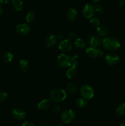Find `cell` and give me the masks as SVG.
<instances>
[{
    "instance_id": "1",
    "label": "cell",
    "mask_w": 125,
    "mask_h": 126,
    "mask_svg": "<svg viewBox=\"0 0 125 126\" xmlns=\"http://www.w3.org/2000/svg\"><path fill=\"white\" fill-rule=\"evenodd\" d=\"M102 46L105 50L115 52L120 47V43L117 39L113 37H105L102 41Z\"/></svg>"
},
{
    "instance_id": "2",
    "label": "cell",
    "mask_w": 125,
    "mask_h": 126,
    "mask_svg": "<svg viewBox=\"0 0 125 126\" xmlns=\"http://www.w3.org/2000/svg\"><path fill=\"white\" fill-rule=\"evenodd\" d=\"M67 93L61 88L54 89L50 93V98L55 103L63 102L67 98Z\"/></svg>"
},
{
    "instance_id": "3",
    "label": "cell",
    "mask_w": 125,
    "mask_h": 126,
    "mask_svg": "<svg viewBox=\"0 0 125 126\" xmlns=\"http://www.w3.org/2000/svg\"><path fill=\"white\" fill-rule=\"evenodd\" d=\"M78 55H74L71 57V62L72 63L69 68L68 69L67 71H66V76L67 78L68 79H72L74 77L77 73V67L78 66Z\"/></svg>"
},
{
    "instance_id": "4",
    "label": "cell",
    "mask_w": 125,
    "mask_h": 126,
    "mask_svg": "<svg viewBox=\"0 0 125 126\" xmlns=\"http://www.w3.org/2000/svg\"><path fill=\"white\" fill-rule=\"evenodd\" d=\"M80 94L85 99H91L94 97V91L90 85L84 84L80 88Z\"/></svg>"
},
{
    "instance_id": "5",
    "label": "cell",
    "mask_w": 125,
    "mask_h": 126,
    "mask_svg": "<svg viewBox=\"0 0 125 126\" xmlns=\"http://www.w3.org/2000/svg\"><path fill=\"white\" fill-rule=\"evenodd\" d=\"M57 62L58 65L62 68H69L71 66L72 62L71 57L65 54H61L58 56Z\"/></svg>"
},
{
    "instance_id": "6",
    "label": "cell",
    "mask_w": 125,
    "mask_h": 126,
    "mask_svg": "<svg viewBox=\"0 0 125 126\" xmlns=\"http://www.w3.org/2000/svg\"><path fill=\"white\" fill-rule=\"evenodd\" d=\"M75 118V113L71 110H67L62 112L61 115V120L64 124H69Z\"/></svg>"
},
{
    "instance_id": "7",
    "label": "cell",
    "mask_w": 125,
    "mask_h": 126,
    "mask_svg": "<svg viewBox=\"0 0 125 126\" xmlns=\"http://www.w3.org/2000/svg\"><path fill=\"white\" fill-rule=\"evenodd\" d=\"M86 54L89 57L92 58V59L100 58L104 55V52L101 49L98 47H93L91 46L87 48Z\"/></svg>"
},
{
    "instance_id": "8",
    "label": "cell",
    "mask_w": 125,
    "mask_h": 126,
    "mask_svg": "<svg viewBox=\"0 0 125 126\" xmlns=\"http://www.w3.org/2000/svg\"><path fill=\"white\" fill-rule=\"evenodd\" d=\"M30 26L27 23H20L15 27V31L18 34L22 36H26L30 32Z\"/></svg>"
},
{
    "instance_id": "9",
    "label": "cell",
    "mask_w": 125,
    "mask_h": 126,
    "mask_svg": "<svg viewBox=\"0 0 125 126\" xmlns=\"http://www.w3.org/2000/svg\"><path fill=\"white\" fill-rule=\"evenodd\" d=\"M105 60L109 65H115L120 61V57L115 53H109L105 55Z\"/></svg>"
},
{
    "instance_id": "10",
    "label": "cell",
    "mask_w": 125,
    "mask_h": 126,
    "mask_svg": "<svg viewBox=\"0 0 125 126\" xmlns=\"http://www.w3.org/2000/svg\"><path fill=\"white\" fill-rule=\"evenodd\" d=\"M72 43L69 39H64L59 44L58 49L62 52H67L72 50Z\"/></svg>"
},
{
    "instance_id": "11",
    "label": "cell",
    "mask_w": 125,
    "mask_h": 126,
    "mask_svg": "<svg viewBox=\"0 0 125 126\" xmlns=\"http://www.w3.org/2000/svg\"><path fill=\"white\" fill-rule=\"evenodd\" d=\"M83 15L85 18H90L93 17L94 16L95 11H94V6H92L91 4H86L83 8Z\"/></svg>"
},
{
    "instance_id": "12",
    "label": "cell",
    "mask_w": 125,
    "mask_h": 126,
    "mask_svg": "<svg viewBox=\"0 0 125 126\" xmlns=\"http://www.w3.org/2000/svg\"><path fill=\"white\" fill-rule=\"evenodd\" d=\"M88 42L90 46L93 47H98L102 43L100 38L96 34L89 35L88 38Z\"/></svg>"
},
{
    "instance_id": "13",
    "label": "cell",
    "mask_w": 125,
    "mask_h": 126,
    "mask_svg": "<svg viewBox=\"0 0 125 126\" xmlns=\"http://www.w3.org/2000/svg\"><path fill=\"white\" fill-rule=\"evenodd\" d=\"M12 116L17 120L22 121L25 119L26 113L22 109L20 108H15L12 111Z\"/></svg>"
},
{
    "instance_id": "14",
    "label": "cell",
    "mask_w": 125,
    "mask_h": 126,
    "mask_svg": "<svg viewBox=\"0 0 125 126\" xmlns=\"http://www.w3.org/2000/svg\"><path fill=\"white\" fill-rule=\"evenodd\" d=\"M57 40L58 38L56 36L53 35V34H50V35L48 36L45 39V46L47 47H51L56 44Z\"/></svg>"
},
{
    "instance_id": "15",
    "label": "cell",
    "mask_w": 125,
    "mask_h": 126,
    "mask_svg": "<svg viewBox=\"0 0 125 126\" xmlns=\"http://www.w3.org/2000/svg\"><path fill=\"white\" fill-rule=\"evenodd\" d=\"M66 17L67 20H69V22L74 21L77 17V12L75 9L70 8L69 9L67 10L66 14Z\"/></svg>"
},
{
    "instance_id": "16",
    "label": "cell",
    "mask_w": 125,
    "mask_h": 126,
    "mask_svg": "<svg viewBox=\"0 0 125 126\" xmlns=\"http://www.w3.org/2000/svg\"><path fill=\"white\" fill-rule=\"evenodd\" d=\"M51 106V103L48 99H44L40 101L38 104V108L39 110L45 111L49 109Z\"/></svg>"
},
{
    "instance_id": "17",
    "label": "cell",
    "mask_w": 125,
    "mask_h": 126,
    "mask_svg": "<svg viewBox=\"0 0 125 126\" xmlns=\"http://www.w3.org/2000/svg\"><path fill=\"white\" fill-rule=\"evenodd\" d=\"M97 33L98 35L100 37H105L108 34H109V28L105 25H99L97 27L96 30Z\"/></svg>"
},
{
    "instance_id": "18",
    "label": "cell",
    "mask_w": 125,
    "mask_h": 126,
    "mask_svg": "<svg viewBox=\"0 0 125 126\" xmlns=\"http://www.w3.org/2000/svg\"><path fill=\"white\" fill-rule=\"evenodd\" d=\"M20 70L23 72H26L29 69V63L25 59H21L18 63Z\"/></svg>"
},
{
    "instance_id": "19",
    "label": "cell",
    "mask_w": 125,
    "mask_h": 126,
    "mask_svg": "<svg viewBox=\"0 0 125 126\" xmlns=\"http://www.w3.org/2000/svg\"><path fill=\"white\" fill-rule=\"evenodd\" d=\"M12 6L15 11H20L23 7V3L22 0H12Z\"/></svg>"
},
{
    "instance_id": "20",
    "label": "cell",
    "mask_w": 125,
    "mask_h": 126,
    "mask_svg": "<svg viewBox=\"0 0 125 126\" xmlns=\"http://www.w3.org/2000/svg\"><path fill=\"white\" fill-rule=\"evenodd\" d=\"M75 105L78 108H83L88 105V101L83 97H80L76 100Z\"/></svg>"
},
{
    "instance_id": "21",
    "label": "cell",
    "mask_w": 125,
    "mask_h": 126,
    "mask_svg": "<svg viewBox=\"0 0 125 126\" xmlns=\"http://www.w3.org/2000/svg\"><path fill=\"white\" fill-rule=\"evenodd\" d=\"M74 45L77 49H83L86 47V43L82 38H77L74 41Z\"/></svg>"
},
{
    "instance_id": "22",
    "label": "cell",
    "mask_w": 125,
    "mask_h": 126,
    "mask_svg": "<svg viewBox=\"0 0 125 126\" xmlns=\"http://www.w3.org/2000/svg\"><path fill=\"white\" fill-rule=\"evenodd\" d=\"M66 91L71 94H75L77 93L78 89H77V86L75 84L69 83L66 86Z\"/></svg>"
},
{
    "instance_id": "23",
    "label": "cell",
    "mask_w": 125,
    "mask_h": 126,
    "mask_svg": "<svg viewBox=\"0 0 125 126\" xmlns=\"http://www.w3.org/2000/svg\"><path fill=\"white\" fill-rule=\"evenodd\" d=\"M116 113L119 116L125 115V103H122L118 106L116 109Z\"/></svg>"
},
{
    "instance_id": "24",
    "label": "cell",
    "mask_w": 125,
    "mask_h": 126,
    "mask_svg": "<svg viewBox=\"0 0 125 126\" xmlns=\"http://www.w3.org/2000/svg\"><path fill=\"white\" fill-rule=\"evenodd\" d=\"M2 59H3L4 62L6 63H9L12 62V60H13V54L11 52H9L5 53L3 55Z\"/></svg>"
},
{
    "instance_id": "25",
    "label": "cell",
    "mask_w": 125,
    "mask_h": 126,
    "mask_svg": "<svg viewBox=\"0 0 125 126\" xmlns=\"http://www.w3.org/2000/svg\"><path fill=\"white\" fill-rule=\"evenodd\" d=\"M35 18V15L34 13L32 11H29L27 12L26 15V21L27 23H32Z\"/></svg>"
},
{
    "instance_id": "26",
    "label": "cell",
    "mask_w": 125,
    "mask_h": 126,
    "mask_svg": "<svg viewBox=\"0 0 125 126\" xmlns=\"http://www.w3.org/2000/svg\"><path fill=\"white\" fill-rule=\"evenodd\" d=\"M89 24L93 27H98L100 25V21L96 17H91L89 20Z\"/></svg>"
},
{
    "instance_id": "27",
    "label": "cell",
    "mask_w": 125,
    "mask_h": 126,
    "mask_svg": "<svg viewBox=\"0 0 125 126\" xmlns=\"http://www.w3.org/2000/svg\"><path fill=\"white\" fill-rule=\"evenodd\" d=\"M94 11H95V13L98 14H102L104 12V9L103 8V7L102 6H100V4H96L94 6Z\"/></svg>"
},
{
    "instance_id": "28",
    "label": "cell",
    "mask_w": 125,
    "mask_h": 126,
    "mask_svg": "<svg viewBox=\"0 0 125 126\" xmlns=\"http://www.w3.org/2000/svg\"><path fill=\"white\" fill-rule=\"evenodd\" d=\"M8 97V94L7 92H4V91H1L0 92V103H3Z\"/></svg>"
},
{
    "instance_id": "29",
    "label": "cell",
    "mask_w": 125,
    "mask_h": 126,
    "mask_svg": "<svg viewBox=\"0 0 125 126\" xmlns=\"http://www.w3.org/2000/svg\"><path fill=\"white\" fill-rule=\"evenodd\" d=\"M60 111H61V108H60V105H58V104H55L51 108V111L54 114H58Z\"/></svg>"
},
{
    "instance_id": "30",
    "label": "cell",
    "mask_w": 125,
    "mask_h": 126,
    "mask_svg": "<svg viewBox=\"0 0 125 126\" xmlns=\"http://www.w3.org/2000/svg\"><path fill=\"white\" fill-rule=\"evenodd\" d=\"M76 37H77V33H76V32L75 31H71L68 33V38L69 40L74 39Z\"/></svg>"
},
{
    "instance_id": "31",
    "label": "cell",
    "mask_w": 125,
    "mask_h": 126,
    "mask_svg": "<svg viewBox=\"0 0 125 126\" xmlns=\"http://www.w3.org/2000/svg\"><path fill=\"white\" fill-rule=\"evenodd\" d=\"M22 126H36L35 124L33 123L30 121H26L24 123H23Z\"/></svg>"
},
{
    "instance_id": "32",
    "label": "cell",
    "mask_w": 125,
    "mask_h": 126,
    "mask_svg": "<svg viewBox=\"0 0 125 126\" xmlns=\"http://www.w3.org/2000/svg\"><path fill=\"white\" fill-rule=\"evenodd\" d=\"M125 0H118V5L120 7H122L125 5Z\"/></svg>"
},
{
    "instance_id": "33",
    "label": "cell",
    "mask_w": 125,
    "mask_h": 126,
    "mask_svg": "<svg viewBox=\"0 0 125 126\" xmlns=\"http://www.w3.org/2000/svg\"><path fill=\"white\" fill-rule=\"evenodd\" d=\"M10 0H0V3L3 4H6L9 3Z\"/></svg>"
},
{
    "instance_id": "34",
    "label": "cell",
    "mask_w": 125,
    "mask_h": 126,
    "mask_svg": "<svg viewBox=\"0 0 125 126\" xmlns=\"http://www.w3.org/2000/svg\"><path fill=\"white\" fill-rule=\"evenodd\" d=\"M57 36V38L58 39H62V38H63V34H62V33H59L58 34L57 36Z\"/></svg>"
},
{
    "instance_id": "35",
    "label": "cell",
    "mask_w": 125,
    "mask_h": 126,
    "mask_svg": "<svg viewBox=\"0 0 125 126\" xmlns=\"http://www.w3.org/2000/svg\"><path fill=\"white\" fill-rule=\"evenodd\" d=\"M40 126H49V124H48L47 122L46 121H44L40 124Z\"/></svg>"
},
{
    "instance_id": "36",
    "label": "cell",
    "mask_w": 125,
    "mask_h": 126,
    "mask_svg": "<svg viewBox=\"0 0 125 126\" xmlns=\"http://www.w3.org/2000/svg\"><path fill=\"white\" fill-rule=\"evenodd\" d=\"M120 126H125V119L121 121V123L120 124Z\"/></svg>"
},
{
    "instance_id": "37",
    "label": "cell",
    "mask_w": 125,
    "mask_h": 126,
    "mask_svg": "<svg viewBox=\"0 0 125 126\" xmlns=\"http://www.w3.org/2000/svg\"><path fill=\"white\" fill-rule=\"evenodd\" d=\"M3 12V9H2V7L1 6V5H0V16L2 14Z\"/></svg>"
},
{
    "instance_id": "38",
    "label": "cell",
    "mask_w": 125,
    "mask_h": 126,
    "mask_svg": "<svg viewBox=\"0 0 125 126\" xmlns=\"http://www.w3.org/2000/svg\"><path fill=\"white\" fill-rule=\"evenodd\" d=\"M91 1L93 2H94V3H96V2H98V1H99L100 0H91Z\"/></svg>"
},
{
    "instance_id": "39",
    "label": "cell",
    "mask_w": 125,
    "mask_h": 126,
    "mask_svg": "<svg viewBox=\"0 0 125 126\" xmlns=\"http://www.w3.org/2000/svg\"><path fill=\"white\" fill-rule=\"evenodd\" d=\"M56 126H63V125H62V124H58V125Z\"/></svg>"
},
{
    "instance_id": "40",
    "label": "cell",
    "mask_w": 125,
    "mask_h": 126,
    "mask_svg": "<svg viewBox=\"0 0 125 126\" xmlns=\"http://www.w3.org/2000/svg\"><path fill=\"white\" fill-rule=\"evenodd\" d=\"M1 19H0V25H1Z\"/></svg>"
}]
</instances>
